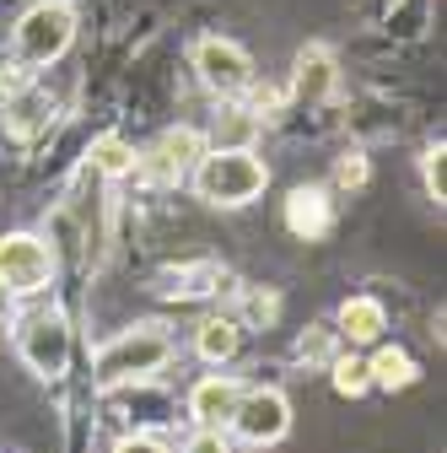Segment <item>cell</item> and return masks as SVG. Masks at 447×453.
I'll return each mask as SVG.
<instances>
[{"label":"cell","instance_id":"obj_1","mask_svg":"<svg viewBox=\"0 0 447 453\" xmlns=\"http://www.w3.org/2000/svg\"><path fill=\"white\" fill-rule=\"evenodd\" d=\"M189 179H194V195L205 205H216V211H243V205H254L264 195L269 167H264V157L254 146H216V151H205L194 162Z\"/></svg>","mask_w":447,"mask_h":453},{"label":"cell","instance_id":"obj_2","mask_svg":"<svg viewBox=\"0 0 447 453\" xmlns=\"http://www.w3.org/2000/svg\"><path fill=\"white\" fill-rule=\"evenodd\" d=\"M167 362H173V334H167V324H135V329L108 340L92 367H97L102 388H125V383H151Z\"/></svg>","mask_w":447,"mask_h":453},{"label":"cell","instance_id":"obj_3","mask_svg":"<svg viewBox=\"0 0 447 453\" xmlns=\"http://www.w3.org/2000/svg\"><path fill=\"white\" fill-rule=\"evenodd\" d=\"M71 38H76V6L71 0H38L11 27V60L22 71H43L71 49Z\"/></svg>","mask_w":447,"mask_h":453},{"label":"cell","instance_id":"obj_4","mask_svg":"<svg viewBox=\"0 0 447 453\" xmlns=\"http://www.w3.org/2000/svg\"><path fill=\"white\" fill-rule=\"evenodd\" d=\"M54 280V249L38 233H6L0 238V287L11 297H33Z\"/></svg>","mask_w":447,"mask_h":453},{"label":"cell","instance_id":"obj_5","mask_svg":"<svg viewBox=\"0 0 447 453\" xmlns=\"http://www.w3.org/2000/svg\"><path fill=\"white\" fill-rule=\"evenodd\" d=\"M200 157H205V135L189 130V125H178V130H167L151 151L135 157V173H140L146 184H156V189H173V184H184V179L194 173Z\"/></svg>","mask_w":447,"mask_h":453},{"label":"cell","instance_id":"obj_6","mask_svg":"<svg viewBox=\"0 0 447 453\" xmlns=\"http://www.w3.org/2000/svg\"><path fill=\"white\" fill-rule=\"evenodd\" d=\"M17 351L38 378H60L71 367V324L60 313H33L17 324Z\"/></svg>","mask_w":447,"mask_h":453},{"label":"cell","instance_id":"obj_7","mask_svg":"<svg viewBox=\"0 0 447 453\" xmlns=\"http://www.w3.org/2000/svg\"><path fill=\"white\" fill-rule=\"evenodd\" d=\"M194 71H200L205 92H216V97H243L254 87V60L232 38H200L194 43Z\"/></svg>","mask_w":447,"mask_h":453},{"label":"cell","instance_id":"obj_8","mask_svg":"<svg viewBox=\"0 0 447 453\" xmlns=\"http://www.w3.org/2000/svg\"><path fill=\"white\" fill-rule=\"evenodd\" d=\"M248 448H269V442H281L292 432V405H286V394L281 388H243V400L227 421Z\"/></svg>","mask_w":447,"mask_h":453},{"label":"cell","instance_id":"obj_9","mask_svg":"<svg viewBox=\"0 0 447 453\" xmlns=\"http://www.w3.org/2000/svg\"><path fill=\"white\" fill-rule=\"evenodd\" d=\"M238 400H243V383H238V378H221V372H210V378H200V383L189 388V416H194V426H205V432H221V426L232 421Z\"/></svg>","mask_w":447,"mask_h":453},{"label":"cell","instance_id":"obj_10","mask_svg":"<svg viewBox=\"0 0 447 453\" xmlns=\"http://www.w3.org/2000/svg\"><path fill=\"white\" fill-rule=\"evenodd\" d=\"M329 92H334V54H329L323 43H307V49L297 54V65H292L286 97L302 103V108H318V103H329Z\"/></svg>","mask_w":447,"mask_h":453},{"label":"cell","instance_id":"obj_11","mask_svg":"<svg viewBox=\"0 0 447 453\" xmlns=\"http://www.w3.org/2000/svg\"><path fill=\"white\" fill-rule=\"evenodd\" d=\"M216 287H221V265H216V259L167 265V270L156 275V292H162V297H178V303H189V297H210Z\"/></svg>","mask_w":447,"mask_h":453},{"label":"cell","instance_id":"obj_12","mask_svg":"<svg viewBox=\"0 0 447 453\" xmlns=\"http://www.w3.org/2000/svg\"><path fill=\"white\" fill-rule=\"evenodd\" d=\"M286 226H292L297 238H307V243L323 238L329 226H334V205H329V195H323V189H307V184L292 189V195H286Z\"/></svg>","mask_w":447,"mask_h":453},{"label":"cell","instance_id":"obj_13","mask_svg":"<svg viewBox=\"0 0 447 453\" xmlns=\"http://www.w3.org/2000/svg\"><path fill=\"white\" fill-rule=\"evenodd\" d=\"M43 125H49V97H43L33 81H22V87L6 97V130H11L17 141H33Z\"/></svg>","mask_w":447,"mask_h":453},{"label":"cell","instance_id":"obj_14","mask_svg":"<svg viewBox=\"0 0 447 453\" xmlns=\"http://www.w3.org/2000/svg\"><path fill=\"white\" fill-rule=\"evenodd\" d=\"M383 329H388V308L377 297H345V308H340V334L345 340L367 346V340H377Z\"/></svg>","mask_w":447,"mask_h":453},{"label":"cell","instance_id":"obj_15","mask_svg":"<svg viewBox=\"0 0 447 453\" xmlns=\"http://www.w3.org/2000/svg\"><path fill=\"white\" fill-rule=\"evenodd\" d=\"M238 346H243V329H238V319H205L200 329H194V351L205 357V362H232L238 357Z\"/></svg>","mask_w":447,"mask_h":453},{"label":"cell","instance_id":"obj_16","mask_svg":"<svg viewBox=\"0 0 447 453\" xmlns=\"http://www.w3.org/2000/svg\"><path fill=\"white\" fill-rule=\"evenodd\" d=\"M87 157H92V173H102V179H130V173H135V157H140V151H135L125 135H97Z\"/></svg>","mask_w":447,"mask_h":453},{"label":"cell","instance_id":"obj_17","mask_svg":"<svg viewBox=\"0 0 447 453\" xmlns=\"http://www.w3.org/2000/svg\"><path fill=\"white\" fill-rule=\"evenodd\" d=\"M367 372H372V383L388 388V394L415 383V362H410V351H399V346H383V351L367 362Z\"/></svg>","mask_w":447,"mask_h":453},{"label":"cell","instance_id":"obj_18","mask_svg":"<svg viewBox=\"0 0 447 453\" xmlns=\"http://www.w3.org/2000/svg\"><path fill=\"white\" fill-rule=\"evenodd\" d=\"M329 372H334V388H340L345 400H356V394H367V388H372V372H367V362H361V357H334V362H329Z\"/></svg>","mask_w":447,"mask_h":453},{"label":"cell","instance_id":"obj_19","mask_svg":"<svg viewBox=\"0 0 447 453\" xmlns=\"http://www.w3.org/2000/svg\"><path fill=\"white\" fill-rule=\"evenodd\" d=\"M297 357L302 362H334V329H307L297 340Z\"/></svg>","mask_w":447,"mask_h":453},{"label":"cell","instance_id":"obj_20","mask_svg":"<svg viewBox=\"0 0 447 453\" xmlns=\"http://www.w3.org/2000/svg\"><path fill=\"white\" fill-rule=\"evenodd\" d=\"M334 184H340V189H361L367 184V157L361 151H345L340 167H334Z\"/></svg>","mask_w":447,"mask_h":453},{"label":"cell","instance_id":"obj_21","mask_svg":"<svg viewBox=\"0 0 447 453\" xmlns=\"http://www.w3.org/2000/svg\"><path fill=\"white\" fill-rule=\"evenodd\" d=\"M420 167H426V189H431V200L442 205V200H447V179H442V167H447V151H442V146H431Z\"/></svg>","mask_w":447,"mask_h":453},{"label":"cell","instance_id":"obj_22","mask_svg":"<svg viewBox=\"0 0 447 453\" xmlns=\"http://www.w3.org/2000/svg\"><path fill=\"white\" fill-rule=\"evenodd\" d=\"M114 453H167V442H156V437H146V432H135V437H125Z\"/></svg>","mask_w":447,"mask_h":453},{"label":"cell","instance_id":"obj_23","mask_svg":"<svg viewBox=\"0 0 447 453\" xmlns=\"http://www.w3.org/2000/svg\"><path fill=\"white\" fill-rule=\"evenodd\" d=\"M189 453H227V442H221V432H205L200 426V437L189 442Z\"/></svg>","mask_w":447,"mask_h":453},{"label":"cell","instance_id":"obj_24","mask_svg":"<svg viewBox=\"0 0 447 453\" xmlns=\"http://www.w3.org/2000/svg\"><path fill=\"white\" fill-rule=\"evenodd\" d=\"M11 324H17V297L0 287V329H11Z\"/></svg>","mask_w":447,"mask_h":453},{"label":"cell","instance_id":"obj_25","mask_svg":"<svg viewBox=\"0 0 447 453\" xmlns=\"http://www.w3.org/2000/svg\"><path fill=\"white\" fill-rule=\"evenodd\" d=\"M275 308H281L275 297H248V313H254V319H275Z\"/></svg>","mask_w":447,"mask_h":453}]
</instances>
